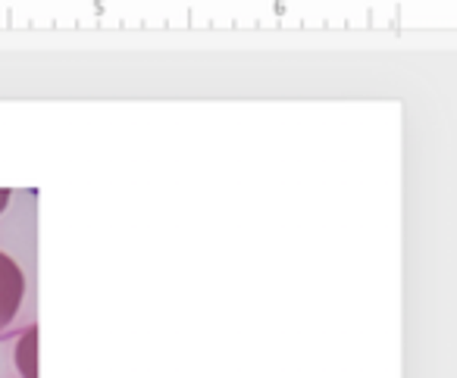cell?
Segmentation results:
<instances>
[{
    "instance_id": "obj_1",
    "label": "cell",
    "mask_w": 457,
    "mask_h": 378,
    "mask_svg": "<svg viewBox=\"0 0 457 378\" xmlns=\"http://www.w3.org/2000/svg\"><path fill=\"white\" fill-rule=\"evenodd\" d=\"M22 294H26V275L16 266L13 257L0 251V332L13 322L16 309L22 303Z\"/></svg>"
},
{
    "instance_id": "obj_2",
    "label": "cell",
    "mask_w": 457,
    "mask_h": 378,
    "mask_svg": "<svg viewBox=\"0 0 457 378\" xmlns=\"http://www.w3.org/2000/svg\"><path fill=\"white\" fill-rule=\"evenodd\" d=\"M35 341H38V332H29L20 344V369H22V378H38L35 372Z\"/></svg>"
},
{
    "instance_id": "obj_3",
    "label": "cell",
    "mask_w": 457,
    "mask_h": 378,
    "mask_svg": "<svg viewBox=\"0 0 457 378\" xmlns=\"http://www.w3.org/2000/svg\"><path fill=\"white\" fill-rule=\"evenodd\" d=\"M7 201H10V191H0V210L7 207Z\"/></svg>"
}]
</instances>
